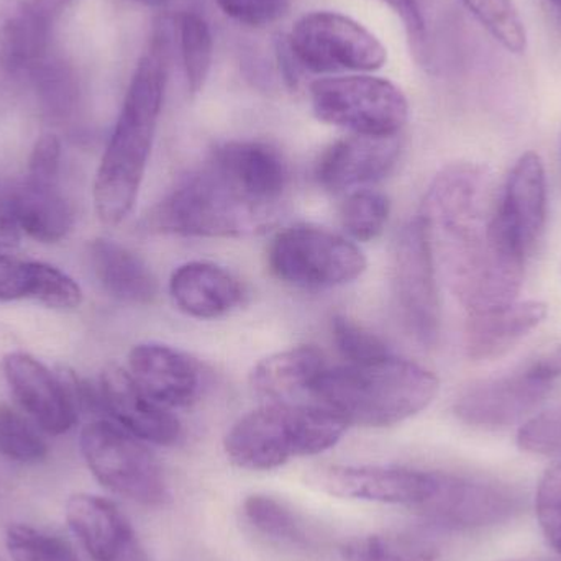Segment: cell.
Segmentation results:
<instances>
[{
	"instance_id": "6da1fadb",
	"label": "cell",
	"mask_w": 561,
	"mask_h": 561,
	"mask_svg": "<svg viewBox=\"0 0 561 561\" xmlns=\"http://www.w3.org/2000/svg\"><path fill=\"white\" fill-rule=\"evenodd\" d=\"M491 173L457 163L435 176L422 204L435 263L468 313L517 300L526 253L504 232Z\"/></svg>"
},
{
	"instance_id": "7a4b0ae2",
	"label": "cell",
	"mask_w": 561,
	"mask_h": 561,
	"mask_svg": "<svg viewBox=\"0 0 561 561\" xmlns=\"http://www.w3.org/2000/svg\"><path fill=\"white\" fill-rule=\"evenodd\" d=\"M283 201L266 164L240 141H227L158 201L141 226L164 236L239 239L268 230Z\"/></svg>"
},
{
	"instance_id": "3957f363",
	"label": "cell",
	"mask_w": 561,
	"mask_h": 561,
	"mask_svg": "<svg viewBox=\"0 0 561 561\" xmlns=\"http://www.w3.org/2000/svg\"><path fill=\"white\" fill-rule=\"evenodd\" d=\"M170 71V36L157 26L128 84L121 114L95 174L94 207L105 226H118L134 210L163 108Z\"/></svg>"
},
{
	"instance_id": "277c9868",
	"label": "cell",
	"mask_w": 561,
	"mask_h": 561,
	"mask_svg": "<svg viewBox=\"0 0 561 561\" xmlns=\"http://www.w3.org/2000/svg\"><path fill=\"white\" fill-rule=\"evenodd\" d=\"M440 382L434 373L394 355L365 363L327 366L310 388V404L322 405L346 425L382 428L428 408Z\"/></svg>"
},
{
	"instance_id": "5b68a950",
	"label": "cell",
	"mask_w": 561,
	"mask_h": 561,
	"mask_svg": "<svg viewBox=\"0 0 561 561\" xmlns=\"http://www.w3.org/2000/svg\"><path fill=\"white\" fill-rule=\"evenodd\" d=\"M348 425L317 404L266 402L233 424L224 447L243 470L268 471L335 447Z\"/></svg>"
},
{
	"instance_id": "8992f818",
	"label": "cell",
	"mask_w": 561,
	"mask_h": 561,
	"mask_svg": "<svg viewBox=\"0 0 561 561\" xmlns=\"http://www.w3.org/2000/svg\"><path fill=\"white\" fill-rule=\"evenodd\" d=\"M309 98L320 122L355 135L396 137L408 124L404 92L379 76H320L310 82Z\"/></svg>"
},
{
	"instance_id": "52a82bcc",
	"label": "cell",
	"mask_w": 561,
	"mask_h": 561,
	"mask_svg": "<svg viewBox=\"0 0 561 561\" xmlns=\"http://www.w3.org/2000/svg\"><path fill=\"white\" fill-rule=\"evenodd\" d=\"M287 48L300 68L319 76L369 75L388 61L385 45L368 28L329 10L300 16Z\"/></svg>"
},
{
	"instance_id": "ba28073f",
	"label": "cell",
	"mask_w": 561,
	"mask_h": 561,
	"mask_svg": "<svg viewBox=\"0 0 561 561\" xmlns=\"http://www.w3.org/2000/svg\"><path fill=\"white\" fill-rule=\"evenodd\" d=\"M270 272L283 283L304 289H329L358 279L365 273L362 250L322 227L294 226L270 243Z\"/></svg>"
},
{
	"instance_id": "9c48e42d",
	"label": "cell",
	"mask_w": 561,
	"mask_h": 561,
	"mask_svg": "<svg viewBox=\"0 0 561 561\" xmlns=\"http://www.w3.org/2000/svg\"><path fill=\"white\" fill-rule=\"evenodd\" d=\"M81 451L95 480L117 496L145 506L167 500V481L140 438L115 422L94 421L81 432Z\"/></svg>"
},
{
	"instance_id": "30bf717a",
	"label": "cell",
	"mask_w": 561,
	"mask_h": 561,
	"mask_svg": "<svg viewBox=\"0 0 561 561\" xmlns=\"http://www.w3.org/2000/svg\"><path fill=\"white\" fill-rule=\"evenodd\" d=\"M427 229L421 216L408 224L396 242L392 287L402 325L424 346L440 336V297L437 268Z\"/></svg>"
},
{
	"instance_id": "8fae6325",
	"label": "cell",
	"mask_w": 561,
	"mask_h": 561,
	"mask_svg": "<svg viewBox=\"0 0 561 561\" xmlns=\"http://www.w3.org/2000/svg\"><path fill=\"white\" fill-rule=\"evenodd\" d=\"M2 369L13 398L36 427L49 435L75 427L79 417L76 378L66 381L25 352L7 353Z\"/></svg>"
},
{
	"instance_id": "7c38bea8",
	"label": "cell",
	"mask_w": 561,
	"mask_h": 561,
	"mask_svg": "<svg viewBox=\"0 0 561 561\" xmlns=\"http://www.w3.org/2000/svg\"><path fill=\"white\" fill-rule=\"evenodd\" d=\"M517 507L516 494L501 484L435 473L431 496L415 510L438 526L471 529L503 523L516 513Z\"/></svg>"
},
{
	"instance_id": "4fadbf2b",
	"label": "cell",
	"mask_w": 561,
	"mask_h": 561,
	"mask_svg": "<svg viewBox=\"0 0 561 561\" xmlns=\"http://www.w3.org/2000/svg\"><path fill=\"white\" fill-rule=\"evenodd\" d=\"M309 483L320 493L340 500L405 504L417 507L431 496L435 471L402 467H329L316 471Z\"/></svg>"
},
{
	"instance_id": "5bb4252c",
	"label": "cell",
	"mask_w": 561,
	"mask_h": 561,
	"mask_svg": "<svg viewBox=\"0 0 561 561\" xmlns=\"http://www.w3.org/2000/svg\"><path fill=\"white\" fill-rule=\"evenodd\" d=\"M552 388L553 382L529 365L511 375L474 382L458 396L455 414L474 427H510L537 409Z\"/></svg>"
},
{
	"instance_id": "9a60e30c",
	"label": "cell",
	"mask_w": 561,
	"mask_h": 561,
	"mask_svg": "<svg viewBox=\"0 0 561 561\" xmlns=\"http://www.w3.org/2000/svg\"><path fill=\"white\" fill-rule=\"evenodd\" d=\"M99 399L101 408L118 427L148 444L168 447L176 444L183 434L176 415L153 401L121 365L111 363L102 369Z\"/></svg>"
},
{
	"instance_id": "2e32d148",
	"label": "cell",
	"mask_w": 561,
	"mask_h": 561,
	"mask_svg": "<svg viewBox=\"0 0 561 561\" xmlns=\"http://www.w3.org/2000/svg\"><path fill=\"white\" fill-rule=\"evenodd\" d=\"M401 138L355 135L333 141L313 168L317 184L332 194L376 183L391 173L401 154Z\"/></svg>"
},
{
	"instance_id": "e0dca14e",
	"label": "cell",
	"mask_w": 561,
	"mask_h": 561,
	"mask_svg": "<svg viewBox=\"0 0 561 561\" xmlns=\"http://www.w3.org/2000/svg\"><path fill=\"white\" fill-rule=\"evenodd\" d=\"M128 371L153 401L168 409L190 408L203 394V366L174 346L135 345L128 353Z\"/></svg>"
},
{
	"instance_id": "ac0fdd59",
	"label": "cell",
	"mask_w": 561,
	"mask_h": 561,
	"mask_svg": "<svg viewBox=\"0 0 561 561\" xmlns=\"http://www.w3.org/2000/svg\"><path fill=\"white\" fill-rule=\"evenodd\" d=\"M66 520L92 561H148L130 520L112 501L75 494L66 504Z\"/></svg>"
},
{
	"instance_id": "d6986e66",
	"label": "cell",
	"mask_w": 561,
	"mask_h": 561,
	"mask_svg": "<svg viewBox=\"0 0 561 561\" xmlns=\"http://www.w3.org/2000/svg\"><path fill=\"white\" fill-rule=\"evenodd\" d=\"M497 217L513 242L529 253L547 219L546 167L536 151H527L514 164L500 196Z\"/></svg>"
},
{
	"instance_id": "ffe728a7",
	"label": "cell",
	"mask_w": 561,
	"mask_h": 561,
	"mask_svg": "<svg viewBox=\"0 0 561 561\" xmlns=\"http://www.w3.org/2000/svg\"><path fill=\"white\" fill-rule=\"evenodd\" d=\"M549 316L539 300H514L504 306L468 313L465 350L473 362H491L514 348Z\"/></svg>"
},
{
	"instance_id": "44dd1931",
	"label": "cell",
	"mask_w": 561,
	"mask_h": 561,
	"mask_svg": "<svg viewBox=\"0 0 561 561\" xmlns=\"http://www.w3.org/2000/svg\"><path fill=\"white\" fill-rule=\"evenodd\" d=\"M170 294L174 306L194 319L227 316L243 302L245 289L233 273L209 262H191L171 275Z\"/></svg>"
},
{
	"instance_id": "7402d4cb",
	"label": "cell",
	"mask_w": 561,
	"mask_h": 561,
	"mask_svg": "<svg viewBox=\"0 0 561 561\" xmlns=\"http://www.w3.org/2000/svg\"><path fill=\"white\" fill-rule=\"evenodd\" d=\"M9 196L20 232L35 242H61L75 227V207L58 183L25 178L9 186Z\"/></svg>"
},
{
	"instance_id": "603a6c76",
	"label": "cell",
	"mask_w": 561,
	"mask_h": 561,
	"mask_svg": "<svg viewBox=\"0 0 561 561\" xmlns=\"http://www.w3.org/2000/svg\"><path fill=\"white\" fill-rule=\"evenodd\" d=\"M99 286L124 304L148 306L158 296V279L144 259L108 239L92 240L88 249Z\"/></svg>"
},
{
	"instance_id": "cb8c5ba5",
	"label": "cell",
	"mask_w": 561,
	"mask_h": 561,
	"mask_svg": "<svg viewBox=\"0 0 561 561\" xmlns=\"http://www.w3.org/2000/svg\"><path fill=\"white\" fill-rule=\"evenodd\" d=\"M327 368L325 356L316 346L284 350L262 359L253 369L252 388L266 402L309 404L312 382Z\"/></svg>"
},
{
	"instance_id": "d4e9b609",
	"label": "cell",
	"mask_w": 561,
	"mask_h": 561,
	"mask_svg": "<svg viewBox=\"0 0 561 561\" xmlns=\"http://www.w3.org/2000/svg\"><path fill=\"white\" fill-rule=\"evenodd\" d=\"M43 25L22 0H0V65L20 68L38 51Z\"/></svg>"
},
{
	"instance_id": "484cf974",
	"label": "cell",
	"mask_w": 561,
	"mask_h": 561,
	"mask_svg": "<svg viewBox=\"0 0 561 561\" xmlns=\"http://www.w3.org/2000/svg\"><path fill=\"white\" fill-rule=\"evenodd\" d=\"M181 62L187 91L197 94L203 91L209 78L214 61V38L209 23L197 12H181L174 20Z\"/></svg>"
},
{
	"instance_id": "4316f807",
	"label": "cell",
	"mask_w": 561,
	"mask_h": 561,
	"mask_svg": "<svg viewBox=\"0 0 561 561\" xmlns=\"http://www.w3.org/2000/svg\"><path fill=\"white\" fill-rule=\"evenodd\" d=\"M437 557L435 543L409 536L363 537L340 550L342 561H435Z\"/></svg>"
},
{
	"instance_id": "83f0119b",
	"label": "cell",
	"mask_w": 561,
	"mask_h": 561,
	"mask_svg": "<svg viewBox=\"0 0 561 561\" xmlns=\"http://www.w3.org/2000/svg\"><path fill=\"white\" fill-rule=\"evenodd\" d=\"M391 204L385 194L358 190L350 194L340 207L343 229L356 242H371L385 230Z\"/></svg>"
},
{
	"instance_id": "f1b7e54d",
	"label": "cell",
	"mask_w": 561,
	"mask_h": 561,
	"mask_svg": "<svg viewBox=\"0 0 561 561\" xmlns=\"http://www.w3.org/2000/svg\"><path fill=\"white\" fill-rule=\"evenodd\" d=\"M461 2L507 51L516 55H523L526 51V26L513 0H461Z\"/></svg>"
},
{
	"instance_id": "f546056e",
	"label": "cell",
	"mask_w": 561,
	"mask_h": 561,
	"mask_svg": "<svg viewBox=\"0 0 561 561\" xmlns=\"http://www.w3.org/2000/svg\"><path fill=\"white\" fill-rule=\"evenodd\" d=\"M0 455L23 465L48 457V444L36 425L9 404H0Z\"/></svg>"
},
{
	"instance_id": "4dcf8cb0",
	"label": "cell",
	"mask_w": 561,
	"mask_h": 561,
	"mask_svg": "<svg viewBox=\"0 0 561 561\" xmlns=\"http://www.w3.org/2000/svg\"><path fill=\"white\" fill-rule=\"evenodd\" d=\"M243 513L256 530L272 539L290 543H304L307 540L299 517L275 497L253 494L243 503Z\"/></svg>"
},
{
	"instance_id": "1f68e13d",
	"label": "cell",
	"mask_w": 561,
	"mask_h": 561,
	"mask_svg": "<svg viewBox=\"0 0 561 561\" xmlns=\"http://www.w3.org/2000/svg\"><path fill=\"white\" fill-rule=\"evenodd\" d=\"M5 546L13 561H79L65 539L25 524L7 529Z\"/></svg>"
},
{
	"instance_id": "d6a6232c",
	"label": "cell",
	"mask_w": 561,
	"mask_h": 561,
	"mask_svg": "<svg viewBox=\"0 0 561 561\" xmlns=\"http://www.w3.org/2000/svg\"><path fill=\"white\" fill-rule=\"evenodd\" d=\"M332 339L345 363L373 362L392 355L381 336L348 317H333Z\"/></svg>"
},
{
	"instance_id": "836d02e7",
	"label": "cell",
	"mask_w": 561,
	"mask_h": 561,
	"mask_svg": "<svg viewBox=\"0 0 561 561\" xmlns=\"http://www.w3.org/2000/svg\"><path fill=\"white\" fill-rule=\"evenodd\" d=\"M536 503L543 536L561 557V463L547 468L540 480Z\"/></svg>"
},
{
	"instance_id": "e575fe53",
	"label": "cell",
	"mask_w": 561,
	"mask_h": 561,
	"mask_svg": "<svg viewBox=\"0 0 561 561\" xmlns=\"http://www.w3.org/2000/svg\"><path fill=\"white\" fill-rule=\"evenodd\" d=\"M35 300L56 310H75L82 304V289L56 266L38 262Z\"/></svg>"
},
{
	"instance_id": "d590c367",
	"label": "cell",
	"mask_w": 561,
	"mask_h": 561,
	"mask_svg": "<svg viewBox=\"0 0 561 561\" xmlns=\"http://www.w3.org/2000/svg\"><path fill=\"white\" fill-rule=\"evenodd\" d=\"M517 442L529 454L561 458V405L530 419L520 427Z\"/></svg>"
},
{
	"instance_id": "8d00e7d4",
	"label": "cell",
	"mask_w": 561,
	"mask_h": 561,
	"mask_svg": "<svg viewBox=\"0 0 561 561\" xmlns=\"http://www.w3.org/2000/svg\"><path fill=\"white\" fill-rule=\"evenodd\" d=\"M224 15L240 25L263 28L283 19L289 0H214Z\"/></svg>"
},
{
	"instance_id": "74e56055",
	"label": "cell",
	"mask_w": 561,
	"mask_h": 561,
	"mask_svg": "<svg viewBox=\"0 0 561 561\" xmlns=\"http://www.w3.org/2000/svg\"><path fill=\"white\" fill-rule=\"evenodd\" d=\"M38 262L0 255V300L35 299Z\"/></svg>"
},
{
	"instance_id": "f35d334b",
	"label": "cell",
	"mask_w": 561,
	"mask_h": 561,
	"mask_svg": "<svg viewBox=\"0 0 561 561\" xmlns=\"http://www.w3.org/2000/svg\"><path fill=\"white\" fill-rule=\"evenodd\" d=\"M59 170H61V141L56 135H42L33 145L25 178L38 183H58Z\"/></svg>"
},
{
	"instance_id": "ab89813d",
	"label": "cell",
	"mask_w": 561,
	"mask_h": 561,
	"mask_svg": "<svg viewBox=\"0 0 561 561\" xmlns=\"http://www.w3.org/2000/svg\"><path fill=\"white\" fill-rule=\"evenodd\" d=\"M379 2L388 5L401 19L412 49L417 58H422L425 55V45H427V28H425L424 13H422L417 0H379Z\"/></svg>"
},
{
	"instance_id": "60d3db41",
	"label": "cell",
	"mask_w": 561,
	"mask_h": 561,
	"mask_svg": "<svg viewBox=\"0 0 561 561\" xmlns=\"http://www.w3.org/2000/svg\"><path fill=\"white\" fill-rule=\"evenodd\" d=\"M22 240V232L16 226L10 204L9 186H0V249H12Z\"/></svg>"
},
{
	"instance_id": "b9f144b4",
	"label": "cell",
	"mask_w": 561,
	"mask_h": 561,
	"mask_svg": "<svg viewBox=\"0 0 561 561\" xmlns=\"http://www.w3.org/2000/svg\"><path fill=\"white\" fill-rule=\"evenodd\" d=\"M533 366L543 378L556 382L561 376V343L557 348H553L552 352L540 356L537 362L533 363Z\"/></svg>"
},
{
	"instance_id": "7bdbcfd3",
	"label": "cell",
	"mask_w": 561,
	"mask_h": 561,
	"mask_svg": "<svg viewBox=\"0 0 561 561\" xmlns=\"http://www.w3.org/2000/svg\"><path fill=\"white\" fill-rule=\"evenodd\" d=\"M33 13L45 22H51L71 0H25Z\"/></svg>"
},
{
	"instance_id": "ee69618b",
	"label": "cell",
	"mask_w": 561,
	"mask_h": 561,
	"mask_svg": "<svg viewBox=\"0 0 561 561\" xmlns=\"http://www.w3.org/2000/svg\"><path fill=\"white\" fill-rule=\"evenodd\" d=\"M135 2L144 3L147 7H161L164 3L170 2V0H135Z\"/></svg>"
},
{
	"instance_id": "f6af8a7d",
	"label": "cell",
	"mask_w": 561,
	"mask_h": 561,
	"mask_svg": "<svg viewBox=\"0 0 561 561\" xmlns=\"http://www.w3.org/2000/svg\"><path fill=\"white\" fill-rule=\"evenodd\" d=\"M550 2H552L553 5L560 7L561 9V0H550Z\"/></svg>"
},
{
	"instance_id": "bcb514c9",
	"label": "cell",
	"mask_w": 561,
	"mask_h": 561,
	"mask_svg": "<svg viewBox=\"0 0 561 561\" xmlns=\"http://www.w3.org/2000/svg\"><path fill=\"white\" fill-rule=\"evenodd\" d=\"M0 561H3L2 559H0Z\"/></svg>"
}]
</instances>
